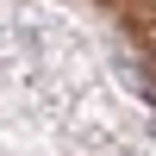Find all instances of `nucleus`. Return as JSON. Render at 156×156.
I'll list each match as a JSON object with an SVG mask.
<instances>
[{
    "mask_svg": "<svg viewBox=\"0 0 156 156\" xmlns=\"http://www.w3.org/2000/svg\"><path fill=\"white\" fill-rule=\"evenodd\" d=\"M150 137H156V119H150Z\"/></svg>",
    "mask_w": 156,
    "mask_h": 156,
    "instance_id": "f257e3e1",
    "label": "nucleus"
}]
</instances>
